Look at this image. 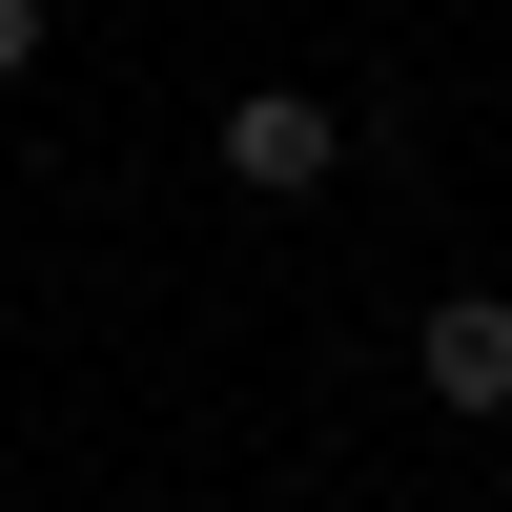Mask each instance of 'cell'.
<instances>
[{"label":"cell","mask_w":512,"mask_h":512,"mask_svg":"<svg viewBox=\"0 0 512 512\" xmlns=\"http://www.w3.org/2000/svg\"><path fill=\"white\" fill-rule=\"evenodd\" d=\"M410 369H431V410H512V287H431Z\"/></svg>","instance_id":"cell-1"},{"label":"cell","mask_w":512,"mask_h":512,"mask_svg":"<svg viewBox=\"0 0 512 512\" xmlns=\"http://www.w3.org/2000/svg\"><path fill=\"white\" fill-rule=\"evenodd\" d=\"M21 62H41V0H0V82H21Z\"/></svg>","instance_id":"cell-3"},{"label":"cell","mask_w":512,"mask_h":512,"mask_svg":"<svg viewBox=\"0 0 512 512\" xmlns=\"http://www.w3.org/2000/svg\"><path fill=\"white\" fill-rule=\"evenodd\" d=\"M328 144H349V123H328L308 82H246V103H226V185H267V205H287V185H328Z\"/></svg>","instance_id":"cell-2"}]
</instances>
